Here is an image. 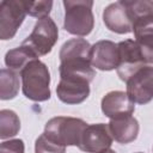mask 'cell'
I'll return each mask as SVG.
<instances>
[{
  "label": "cell",
  "instance_id": "1",
  "mask_svg": "<svg viewBox=\"0 0 153 153\" xmlns=\"http://www.w3.org/2000/svg\"><path fill=\"white\" fill-rule=\"evenodd\" d=\"M90 43L84 38H72L60 50V78H76L92 81L96 72L91 63Z\"/></svg>",
  "mask_w": 153,
  "mask_h": 153
},
{
  "label": "cell",
  "instance_id": "2",
  "mask_svg": "<svg viewBox=\"0 0 153 153\" xmlns=\"http://www.w3.org/2000/svg\"><path fill=\"white\" fill-rule=\"evenodd\" d=\"M22 90L26 98L33 102H44L50 98V73L38 59L29 62L20 72Z\"/></svg>",
  "mask_w": 153,
  "mask_h": 153
},
{
  "label": "cell",
  "instance_id": "3",
  "mask_svg": "<svg viewBox=\"0 0 153 153\" xmlns=\"http://www.w3.org/2000/svg\"><path fill=\"white\" fill-rule=\"evenodd\" d=\"M87 123L76 117L57 116L50 118L44 127V134L57 145L79 146Z\"/></svg>",
  "mask_w": 153,
  "mask_h": 153
},
{
  "label": "cell",
  "instance_id": "4",
  "mask_svg": "<svg viewBox=\"0 0 153 153\" xmlns=\"http://www.w3.org/2000/svg\"><path fill=\"white\" fill-rule=\"evenodd\" d=\"M93 1L86 0H65V22L63 27L67 32L75 36L88 35L94 25L92 13Z\"/></svg>",
  "mask_w": 153,
  "mask_h": 153
},
{
  "label": "cell",
  "instance_id": "5",
  "mask_svg": "<svg viewBox=\"0 0 153 153\" xmlns=\"http://www.w3.org/2000/svg\"><path fill=\"white\" fill-rule=\"evenodd\" d=\"M59 37V30L54 20L48 16L37 20L30 36L22 43L36 53L37 56L47 55L51 51Z\"/></svg>",
  "mask_w": 153,
  "mask_h": 153
},
{
  "label": "cell",
  "instance_id": "6",
  "mask_svg": "<svg viewBox=\"0 0 153 153\" xmlns=\"http://www.w3.org/2000/svg\"><path fill=\"white\" fill-rule=\"evenodd\" d=\"M27 14L26 1L4 0L0 4V38L6 41L14 37Z\"/></svg>",
  "mask_w": 153,
  "mask_h": 153
},
{
  "label": "cell",
  "instance_id": "7",
  "mask_svg": "<svg viewBox=\"0 0 153 153\" xmlns=\"http://www.w3.org/2000/svg\"><path fill=\"white\" fill-rule=\"evenodd\" d=\"M118 44V66L117 74L121 80L128 81V79L136 73L140 68H142L146 63L137 44L133 39L122 41Z\"/></svg>",
  "mask_w": 153,
  "mask_h": 153
},
{
  "label": "cell",
  "instance_id": "8",
  "mask_svg": "<svg viewBox=\"0 0 153 153\" xmlns=\"http://www.w3.org/2000/svg\"><path fill=\"white\" fill-rule=\"evenodd\" d=\"M127 94L137 104L153 99V66H143L127 81Z\"/></svg>",
  "mask_w": 153,
  "mask_h": 153
},
{
  "label": "cell",
  "instance_id": "9",
  "mask_svg": "<svg viewBox=\"0 0 153 153\" xmlns=\"http://www.w3.org/2000/svg\"><path fill=\"white\" fill-rule=\"evenodd\" d=\"M112 140L109 124H90L85 129L78 147L86 153H103L110 148Z\"/></svg>",
  "mask_w": 153,
  "mask_h": 153
},
{
  "label": "cell",
  "instance_id": "10",
  "mask_svg": "<svg viewBox=\"0 0 153 153\" xmlns=\"http://www.w3.org/2000/svg\"><path fill=\"white\" fill-rule=\"evenodd\" d=\"M105 26L116 33H129L133 31V22L123 0L112 2L103 12Z\"/></svg>",
  "mask_w": 153,
  "mask_h": 153
},
{
  "label": "cell",
  "instance_id": "11",
  "mask_svg": "<svg viewBox=\"0 0 153 153\" xmlns=\"http://www.w3.org/2000/svg\"><path fill=\"white\" fill-rule=\"evenodd\" d=\"M56 93L62 103H82L90 94V81L75 78H60Z\"/></svg>",
  "mask_w": 153,
  "mask_h": 153
},
{
  "label": "cell",
  "instance_id": "12",
  "mask_svg": "<svg viewBox=\"0 0 153 153\" xmlns=\"http://www.w3.org/2000/svg\"><path fill=\"white\" fill-rule=\"evenodd\" d=\"M135 110L134 102L129 98L127 92L111 91L102 99V111L110 120L130 116Z\"/></svg>",
  "mask_w": 153,
  "mask_h": 153
},
{
  "label": "cell",
  "instance_id": "13",
  "mask_svg": "<svg viewBox=\"0 0 153 153\" xmlns=\"http://www.w3.org/2000/svg\"><path fill=\"white\" fill-rule=\"evenodd\" d=\"M118 44L111 41H99L92 45L91 63L100 71H112L118 66Z\"/></svg>",
  "mask_w": 153,
  "mask_h": 153
},
{
  "label": "cell",
  "instance_id": "14",
  "mask_svg": "<svg viewBox=\"0 0 153 153\" xmlns=\"http://www.w3.org/2000/svg\"><path fill=\"white\" fill-rule=\"evenodd\" d=\"M135 42L146 62L153 63V16L136 20L133 25Z\"/></svg>",
  "mask_w": 153,
  "mask_h": 153
},
{
  "label": "cell",
  "instance_id": "15",
  "mask_svg": "<svg viewBox=\"0 0 153 153\" xmlns=\"http://www.w3.org/2000/svg\"><path fill=\"white\" fill-rule=\"evenodd\" d=\"M109 129L112 139L120 143H129L137 137L139 134V122L135 117L123 116L118 118L110 120Z\"/></svg>",
  "mask_w": 153,
  "mask_h": 153
},
{
  "label": "cell",
  "instance_id": "16",
  "mask_svg": "<svg viewBox=\"0 0 153 153\" xmlns=\"http://www.w3.org/2000/svg\"><path fill=\"white\" fill-rule=\"evenodd\" d=\"M38 59L36 53L31 50L29 47L22 44L20 47H17L14 49H11L5 55V63L6 66L16 72H22L23 68L31 61Z\"/></svg>",
  "mask_w": 153,
  "mask_h": 153
},
{
  "label": "cell",
  "instance_id": "17",
  "mask_svg": "<svg viewBox=\"0 0 153 153\" xmlns=\"http://www.w3.org/2000/svg\"><path fill=\"white\" fill-rule=\"evenodd\" d=\"M19 91L18 72L10 68H2L0 72V98L2 100L12 99Z\"/></svg>",
  "mask_w": 153,
  "mask_h": 153
},
{
  "label": "cell",
  "instance_id": "18",
  "mask_svg": "<svg viewBox=\"0 0 153 153\" xmlns=\"http://www.w3.org/2000/svg\"><path fill=\"white\" fill-rule=\"evenodd\" d=\"M20 130V121L18 115L12 111L4 109L0 111V137L7 139L18 134Z\"/></svg>",
  "mask_w": 153,
  "mask_h": 153
},
{
  "label": "cell",
  "instance_id": "19",
  "mask_svg": "<svg viewBox=\"0 0 153 153\" xmlns=\"http://www.w3.org/2000/svg\"><path fill=\"white\" fill-rule=\"evenodd\" d=\"M123 2L130 14L133 25L140 18H143L147 16H153V1H149V0H141V1L123 0Z\"/></svg>",
  "mask_w": 153,
  "mask_h": 153
},
{
  "label": "cell",
  "instance_id": "20",
  "mask_svg": "<svg viewBox=\"0 0 153 153\" xmlns=\"http://www.w3.org/2000/svg\"><path fill=\"white\" fill-rule=\"evenodd\" d=\"M35 153H66V147L51 141L44 133L39 135L35 143Z\"/></svg>",
  "mask_w": 153,
  "mask_h": 153
},
{
  "label": "cell",
  "instance_id": "21",
  "mask_svg": "<svg viewBox=\"0 0 153 153\" xmlns=\"http://www.w3.org/2000/svg\"><path fill=\"white\" fill-rule=\"evenodd\" d=\"M53 7V1H26V11L31 17L38 19L48 17Z\"/></svg>",
  "mask_w": 153,
  "mask_h": 153
},
{
  "label": "cell",
  "instance_id": "22",
  "mask_svg": "<svg viewBox=\"0 0 153 153\" xmlns=\"http://www.w3.org/2000/svg\"><path fill=\"white\" fill-rule=\"evenodd\" d=\"M0 153H24V142L19 139L4 141L0 147Z\"/></svg>",
  "mask_w": 153,
  "mask_h": 153
},
{
  "label": "cell",
  "instance_id": "23",
  "mask_svg": "<svg viewBox=\"0 0 153 153\" xmlns=\"http://www.w3.org/2000/svg\"><path fill=\"white\" fill-rule=\"evenodd\" d=\"M103 153H116V152L112 151V149H108V151H105V152H103Z\"/></svg>",
  "mask_w": 153,
  "mask_h": 153
},
{
  "label": "cell",
  "instance_id": "24",
  "mask_svg": "<svg viewBox=\"0 0 153 153\" xmlns=\"http://www.w3.org/2000/svg\"><path fill=\"white\" fill-rule=\"evenodd\" d=\"M137 153H142V152H137Z\"/></svg>",
  "mask_w": 153,
  "mask_h": 153
}]
</instances>
